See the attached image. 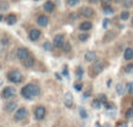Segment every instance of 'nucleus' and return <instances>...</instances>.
<instances>
[{"label":"nucleus","mask_w":133,"mask_h":127,"mask_svg":"<svg viewBox=\"0 0 133 127\" xmlns=\"http://www.w3.org/2000/svg\"><path fill=\"white\" fill-rule=\"evenodd\" d=\"M40 93V88L35 84H27L21 89V96L26 99H33Z\"/></svg>","instance_id":"f257e3e1"},{"label":"nucleus","mask_w":133,"mask_h":127,"mask_svg":"<svg viewBox=\"0 0 133 127\" xmlns=\"http://www.w3.org/2000/svg\"><path fill=\"white\" fill-rule=\"evenodd\" d=\"M7 78H8V81L12 82V83H20V82L22 81V75H21L20 71L13 70V71L8 72V75H7Z\"/></svg>","instance_id":"f03ea898"},{"label":"nucleus","mask_w":133,"mask_h":127,"mask_svg":"<svg viewBox=\"0 0 133 127\" xmlns=\"http://www.w3.org/2000/svg\"><path fill=\"white\" fill-rule=\"evenodd\" d=\"M28 116V111L25 109V107H20V109L16 110L15 114H14V120L15 121H21L25 118H27Z\"/></svg>","instance_id":"7ed1b4c3"},{"label":"nucleus","mask_w":133,"mask_h":127,"mask_svg":"<svg viewBox=\"0 0 133 127\" xmlns=\"http://www.w3.org/2000/svg\"><path fill=\"white\" fill-rule=\"evenodd\" d=\"M14 96H15V89H14L13 86H7L1 92V97L4 98V99H8V98H12V97H14Z\"/></svg>","instance_id":"20e7f679"},{"label":"nucleus","mask_w":133,"mask_h":127,"mask_svg":"<svg viewBox=\"0 0 133 127\" xmlns=\"http://www.w3.org/2000/svg\"><path fill=\"white\" fill-rule=\"evenodd\" d=\"M47 112H46V109L43 106H37L35 109V112H34V116H35V119L36 120H42V119L46 117Z\"/></svg>","instance_id":"39448f33"},{"label":"nucleus","mask_w":133,"mask_h":127,"mask_svg":"<svg viewBox=\"0 0 133 127\" xmlns=\"http://www.w3.org/2000/svg\"><path fill=\"white\" fill-rule=\"evenodd\" d=\"M16 57L20 61H26L28 57H29V53L26 48H19L18 51H16Z\"/></svg>","instance_id":"423d86ee"},{"label":"nucleus","mask_w":133,"mask_h":127,"mask_svg":"<svg viewBox=\"0 0 133 127\" xmlns=\"http://www.w3.org/2000/svg\"><path fill=\"white\" fill-rule=\"evenodd\" d=\"M55 48H62L64 46V36L62 34H58L54 37V42H53Z\"/></svg>","instance_id":"0eeeda50"},{"label":"nucleus","mask_w":133,"mask_h":127,"mask_svg":"<svg viewBox=\"0 0 133 127\" xmlns=\"http://www.w3.org/2000/svg\"><path fill=\"white\" fill-rule=\"evenodd\" d=\"M79 12H81V15H83L84 18H91L95 14V11L92 8H90V7H83V8H81Z\"/></svg>","instance_id":"6e6552de"},{"label":"nucleus","mask_w":133,"mask_h":127,"mask_svg":"<svg viewBox=\"0 0 133 127\" xmlns=\"http://www.w3.org/2000/svg\"><path fill=\"white\" fill-rule=\"evenodd\" d=\"M72 103H74L72 95H71L70 92H66L64 95V105L66 107H71L72 106Z\"/></svg>","instance_id":"1a4fd4ad"},{"label":"nucleus","mask_w":133,"mask_h":127,"mask_svg":"<svg viewBox=\"0 0 133 127\" xmlns=\"http://www.w3.org/2000/svg\"><path fill=\"white\" fill-rule=\"evenodd\" d=\"M92 70H94L95 74H99V72H102V71L104 70V64H103V62H101V61L96 62L94 65H92Z\"/></svg>","instance_id":"9d476101"},{"label":"nucleus","mask_w":133,"mask_h":127,"mask_svg":"<svg viewBox=\"0 0 133 127\" xmlns=\"http://www.w3.org/2000/svg\"><path fill=\"white\" fill-rule=\"evenodd\" d=\"M48 18H47L46 15H40L39 18H37V20H36V22H37V25L40 26V27H46L47 25H48Z\"/></svg>","instance_id":"9b49d317"},{"label":"nucleus","mask_w":133,"mask_h":127,"mask_svg":"<svg viewBox=\"0 0 133 127\" xmlns=\"http://www.w3.org/2000/svg\"><path fill=\"white\" fill-rule=\"evenodd\" d=\"M40 35H41V33H40L39 29H32L29 32V39L32 40V41H36L40 37Z\"/></svg>","instance_id":"f8f14e48"},{"label":"nucleus","mask_w":133,"mask_h":127,"mask_svg":"<svg viewBox=\"0 0 133 127\" xmlns=\"http://www.w3.org/2000/svg\"><path fill=\"white\" fill-rule=\"evenodd\" d=\"M84 58L87 62H92V61L96 60V53H95V51H91V50L87 51L84 55Z\"/></svg>","instance_id":"ddd939ff"},{"label":"nucleus","mask_w":133,"mask_h":127,"mask_svg":"<svg viewBox=\"0 0 133 127\" xmlns=\"http://www.w3.org/2000/svg\"><path fill=\"white\" fill-rule=\"evenodd\" d=\"M43 8H44V11H46V12H48V13H51V12L55 9V5H54L51 1H47V2H44Z\"/></svg>","instance_id":"4468645a"},{"label":"nucleus","mask_w":133,"mask_h":127,"mask_svg":"<svg viewBox=\"0 0 133 127\" xmlns=\"http://www.w3.org/2000/svg\"><path fill=\"white\" fill-rule=\"evenodd\" d=\"M124 58L126 61H131L133 58V49L132 48H126L125 49V53H124Z\"/></svg>","instance_id":"2eb2a0df"},{"label":"nucleus","mask_w":133,"mask_h":127,"mask_svg":"<svg viewBox=\"0 0 133 127\" xmlns=\"http://www.w3.org/2000/svg\"><path fill=\"white\" fill-rule=\"evenodd\" d=\"M91 28H92V25H91V22H89V21H84V22H82L81 26H79V29L83 30V32H85V30H90Z\"/></svg>","instance_id":"dca6fc26"},{"label":"nucleus","mask_w":133,"mask_h":127,"mask_svg":"<svg viewBox=\"0 0 133 127\" xmlns=\"http://www.w3.org/2000/svg\"><path fill=\"white\" fill-rule=\"evenodd\" d=\"M6 22H7V25H14L16 22V16L14 14H8L6 16Z\"/></svg>","instance_id":"f3484780"},{"label":"nucleus","mask_w":133,"mask_h":127,"mask_svg":"<svg viewBox=\"0 0 133 127\" xmlns=\"http://www.w3.org/2000/svg\"><path fill=\"white\" fill-rule=\"evenodd\" d=\"M15 109H16V103H8L6 105V107H5L6 112H8V113H12Z\"/></svg>","instance_id":"a211bd4d"},{"label":"nucleus","mask_w":133,"mask_h":127,"mask_svg":"<svg viewBox=\"0 0 133 127\" xmlns=\"http://www.w3.org/2000/svg\"><path fill=\"white\" fill-rule=\"evenodd\" d=\"M23 64H25L26 68H32L33 65H34V58L28 57L26 61H23Z\"/></svg>","instance_id":"6ab92c4d"},{"label":"nucleus","mask_w":133,"mask_h":127,"mask_svg":"<svg viewBox=\"0 0 133 127\" xmlns=\"http://www.w3.org/2000/svg\"><path fill=\"white\" fill-rule=\"evenodd\" d=\"M88 37H89V35H88L87 33H83V34H79V35H78V40H79V41H82V42L87 41Z\"/></svg>","instance_id":"aec40b11"},{"label":"nucleus","mask_w":133,"mask_h":127,"mask_svg":"<svg viewBox=\"0 0 133 127\" xmlns=\"http://www.w3.org/2000/svg\"><path fill=\"white\" fill-rule=\"evenodd\" d=\"M116 89H117V92H118V95L119 96H122L123 95V92H124V86L122 85V84H118L117 86H116Z\"/></svg>","instance_id":"412c9836"},{"label":"nucleus","mask_w":133,"mask_h":127,"mask_svg":"<svg viewBox=\"0 0 133 127\" xmlns=\"http://www.w3.org/2000/svg\"><path fill=\"white\" fill-rule=\"evenodd\" d=\"M101 105H102V103L99 102V99H95L94 102H92V106L95 107V109H101Z\"/></svg>","instance_id":"4be33fe9"},{"label":"nucleus","mask_w":133,"mask_h":127,"mask_svg":"<svg viewBox=\"0 0 133 127\" xmlns=\"http://www.w3.org/2000/svg\"><path fill=\"white\" fill-rule=\"evenodd\" d=\"M120 18H122V20H127V19L130 18V13L129 12H122V14H120Z\"/></svg>","instance_id":"5701e85b"},{"label":"nucleus","mask_w":133,"mask_h":127,"mask_svg":"<svg viewBox=\"0 0 133 127\" xmlns=\"http://www.w3.org/2000/svg\"><path fill=\"white\" fill-rule=\"evenodd\" d=\"M103 11H104V13H105V14H112L113 13V9H112V7H111V6L104 7Z\"/></svg>","instance_id":"b1692460"},{"label":"nucleus","mask_w":133,"mask_h":127,"mask_svg":"<svg viewBox=\"0 0 133 127\" xmlns=\"http://www.w3.org/2000/svg\"><path fill=\"white\" fill-rule=\"evenodd\" d=\"M43 49L47 51H50L51 50V43H49V42H44L43 43Z\"/></svg>","instance_id":"393cba45"},{"label":"nucleus","mask_w":133,"mask_h":127,"mask_svg":"<svg viewBox=\"0 0 133 127\" xmlns=\"http://www.w3.org/2000/svg\"><path fill=\"white\" fill-rule=\"evenodd\" d=\"M79 1H81V0H68L66 2H68V5L70 7H72V6H76V5H77Z\"/></svg>","instance_id":"a878e982"},{"label":"nucleus","mask_w":133,"mask_h":127,"mask_svg":"<svg viewBox=\"0 0 133 127\" xmlns=\"http://www.w3.org/2000/svg\"><path fill=\"white\" fill-rule=\"evenodd\" d=\"M99 102L102 103V104H105L106 102H108V98H106L105 95H101L99 96Z\"/></svg>","instance_id":"bb28decb"},{"label":"nucleus","mask_w":133,"mask_h":127,"mask_svg":"<svg viewBox=\"0 0 133 127\" xmlns=\"http://www.w3.org/2000/svg\"><path fill=\"white\" fill-rule=\"evenodd\" d=\"M82 76H83V69L81 67H78V69H77V78L82 79Z\"/></svg>","instance_id":"cd10ccee"},{"label":"nucleus","mask_w":133,"mask_h":127,"mask_svg":"<svg viewBox=\"0 0 133 127\" xmlns=\"http://www.w3.org/2000/svg\"><path fill=\"white\" fill-rule=\"evenodd\" d=\"M126 118L127 119H132L133 118V109H130L129 111L126 112Z\"/></svg>","instance_id":"c85d7f7f"},{"label":"nucleus","mask_w":133,"mask_h":127,"mask_svg":"<svg viewBox=\"0 0 133 127\" xmlns=\"http://www.w3.org/2000/svg\"><path fill=\"white\" fill-rule=\"evenodd\" d=\"M79 113H81V117H82V118H87V117H88L87 111H84V109H81L79 110Z\"/></svg>","instance_id":"c756f323"},{"label":"nucleus","mask_w":133,"mask_h":127,"mask_svg":"<svg viewBox=\"0 0 133 127\" xmlns=\"http://www.w3.org/2000/svg\"><path fill=\"white\" fill-rule=\"evenodd\" d=\"M133 0H124V5L126 7H130V6H132V4H133Z\"/></svg>","instance_id":"7c9ffc66"},{"label":"nucleus","mask_w":133,"mask_h":127,"mask_svg":"<svg viewBox=\"0 0 133 127\" xmlns=\"http://www.w3.org/2000/svg\"><path fill=\"white\" fill-rule=\"evenodd\" d=\"M110 2H111V0H103V8L110 6Z\"/></svg>","instance_id":"2f4dec72"},{"label":"nucleus","mask_w":133,"mask_h":127,"mask_svg":"<svg viewBox=\"0 0 133 127\" xmlns=\"http://www.w3.org/2000/svg\"><path fill=\"white\" fill-rule=\"evenodd\" d=\"M127 91H129L130 93L133 91V83H129V84H127Z\"/></svg>","instance_id":"473e14b6"},{"label":"nucleus","mask_w":133,"mask_h":127,"mask_svg":"<svg viewBox=\"0 0 133 127\" xmlns=\"http://www.w3.org/2000/svg\"><path fill=\"white\" fill-rule=\"evenodd\" d=\"M74 89H75L76 91H81L82 90V85H81V84H75V85H74Z\"/></svg>","instance_id":"72a5a7b5"},{"label":"nucleus","mask_w":133,"mask_h":127,"mask_svg":"<svg viewBox=\"0 0 133 127\" xmlns=\"http://www.w3.org/2000/svg\"><path fill=\"white\" fill-rule=\"evenodd\" d=\"M132 69H133V65L132 64H129L126 67V69H125V71L126 72H130V71H132Z\"/></svg>","instance_id":"f704fd0d"},{"label":"nucleus","mask_w":133,"mask_h":127,"mask_svg":"<svg viewBox=\"0 0 133 127\" xmlns=\"http://www.w3.org/2000/svg\"><path fill=\"white\" fill-rule=\"evenodd\" d=\"M109 22H110V20H109V19H105V20H104V22H103V27H104V28L108 27Z\"/></svg>","instance_id":"c9c22d12"},{"label":"nucleus","mask_w":133,"mask_h":127,"mask_svg":"<svg viewBox=\"0 0 133 127\" xmlns=\"http://www.w3.org/2000/svg\"><path fill=\"white\" fill-rule=\"evenodd\" d=\"M63 75L64 76L68 77V75H69V72H68V69H66V67H64V69H63Z\"/></svg>","instance_id":"e433bc0d"},{"label":"nucleus","mask_w":133,"mask_h":127,"mask_svg":"<svg viewBox=\"0 0 133 127\" xmlns=\"http://www.w3.org/2000/svg\"><path fill=\"white\" fill-rule=\"evenodd\" d=\"M55 77L58 79V81H61V79H62V78H61V76H60V75H57V74H55Z\"/></svg>","instance_id":"4c0bfd02"},{"label":"nucleus","mask_w":133,"mask_h":127,"mask_svg":"<svg viewBox=\"0 0 133 127\" xmlns=\"http://www.w3.org/2000/svg\"><path fill=\"white\" fill-rule=\"evenodd\" d=\"M90 2H91V4H96V2H98L99 0H89Z\"/></svg>","instance_id":"58836bf2"},{"label":"nucleus","mask_w":133,"mask_h":127,"mask_svg":"<svg viewBox=\"0 0 133 127\" xmlns=\"http://www.w3.org/2000/svg\"><path fill=\"white\" fill-rule=\"evenodd\" d=\"M96 127H101V124H99V123H96Z\"/></svg>","instance_id":"ea45409f"},{"label":"nucleus","mask_w":133,"mask_h":127,"mask_svg":"<svg viewBox=\"0 0 133 127\" xmlns=\"http://www.w3.org/2000/svg\"><path fill=\"white\" fill-rule=\"evenodd\" d=\"M2 20V15H1V14H0V21H1Z\"/></svg>","instance_id":"a19ab883"},{"label":"nucleus","mask_w":133,"mask_h":127,"mask_svg":"<svg viewBox=\"0 0 133 127\" xmlns=\"http://www.w3.org/2000/svg\"><path fill=\"white\" fill-rule=\"evenodd\" d=\"M122 127H127V125H126V124H124V125H123Z\"/></svg>","instance_id":"79ce46f5"},{"label":"nucleus","mask_w":133,"mask_h":127,"mask_svg":"<svg viewBox=\"0 0 133 127\" xmlns=\"http://www.w3.org/2000/svg\"><path fill=\"white\" fill-rule=\"evenodd\" d=\"M132 26H133V19H132Z\"/></svg>","instance_id":"37998d69"},{"label":"nucleus","mask_w":133,"mask_h":127,"mask_svg":"<svg viewBox=\"0 0 133 127\" xmlns=\"http://www.w3.org/2000/svg\"><path fill=\"white\" fill-rule=\"evenodd\" d=\"M132 105H133V103H132Z\"/></svg>","instance_id":"c03bdc74"}]
</instances>
